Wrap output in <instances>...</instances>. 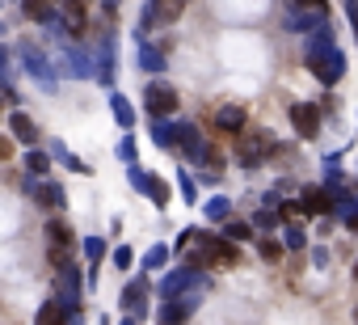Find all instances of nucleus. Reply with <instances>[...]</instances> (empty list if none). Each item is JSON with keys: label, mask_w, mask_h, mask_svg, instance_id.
<instances>
[{"label": "nucleus", "mask_w": 358, "mask_h": 325, "mask_svg": "<svg viewBox=\"0 0 358 325\" xmlns=\"http://www.w3.org/2000/svg\"><path fill=\"white\" fill-rule=\"evenodd\" d=\"M303 64L316 72V81H320V85H337V81L345 76V55L329 43V34H324V30L308 39V47H303Z\"/></svg>", "instance_id": "f257e3e1"}, {"label": "nucleus", "mask_w": 358, "mask_h": 325, "mask_svg": "<svg viewBox=\"0 0 358 325\" xmlns=\"http://www.w3.org/2000/svg\"><path fill=\"white\" fill-rule=\"evenodd\" d=\"M194 241H199V233H194V228H186V233H182V237H177V249H190V245H194Z\"/></svg>", "instance_id": "7c9ffc66"}, {"label": "nucleus", "mask_w": 358, "mask_h": 325, "mask_svg": "<svg viewBox=\"0 0 358 325\" xmlns=\"http://www.w3.org/2000/svg\"><path fill=\"white\" fill-rule=\"evenodd\" d=\"M26 191H30V199H34L38 207H47V212H59V207H64V191H59L55 182H38V178H30Z\"/></svg>", "instance_id": "1a4fd4ad"}, {"label": "nucleus", "mask_w": 358, "mask_h": 325, "mask_svg": "<svg viewBox=\"0 0 358 325\" xmlns=\"http://www.w3.org/2000/svg\"><path fill=\"white\" fill-rule=\"evenodd\" d=\"M47 165H51V160H47L43 152H34V148H30V156H26V170H30V174H47Z\"/></svg>", "instance_id": "5701e85b"}, {"label": "nucleus", "mask_w": 358, "mask_h": 325, "mask_svg": "<svg viewBox=\"0 0 358 325\" xmlns=\"http://www.w3.org/2000/svg\"><path fill=\"white\" fill-rule=\"evenodd\" d=\"M22 9H26V18H30V22L47 26V22H55V9H59V0H22Z\"/></svg>", "instance_id": "ddd939ff"}, {"label": "nucleus", "mask_w": 358, "mask_h": 325, "mask_svg": "<svg viewBox=\"0 0 358 325\" xmlns=\"http://www.w3.org/2000/svg\"><path fill=\"white\" fill-rule=\"evenodd\" d=\"M152 199H156V203L164 207V203H169V186H164V182H156V191H152Z\"/></svg>", "instance_id": "2f4dec72"}, {"label": "nucleus", "mask_w": 358, "mask_h": 325, "mask_svg": "<svg viewBox=\"0 0 358 325\" xmlns=\"http://www.w3.org/2000/svg\"><path fill=\"white\" fill-rule=\"evenodd\" d=\"M114 5H118V0H106V9H114Z\"/></svg>", "instance_id": "f704fd0d"}, {"label": "nucleus", "mask_w": 358, "mask_h": 325, "mask_svg": "<svg viewBox=\"0 0 358 325\" xmlns=\"http://www.w3.org/2000/svg\"><path fill=\"white\" fill-rule=\"evenodd\" d=\"M303 245H308V233H303L299 224H291V228H287V249H303Z\"/></svg>", "instance_id": "b1692460"}, {"label": "nucleus", "mask_w": 358, "mask_h": 325, "mask_svg": "<svg viewBox=\"0 0 358 325\" xmlns=\"http://www.w3.org/2000/svg\"><path fill=\"white\" fill-rule=\"evenodd\" d=\"M118 156H122V160H131V156H135V135H127V139L118 144Z\"/></svg>", "instance_id": "cd10ccee"}, {"label": "nucleus", "mask_w": 358, "mask_h": 325, "mask_svg": "<svg viewBox=\"0 0 358 325\" xmlns=\"http://www.w3.org/2000/svg\"><path fill=\"white\" fill-rule=\"evenodd\" d=\"M59 13H64V22H68L72 34L85 30V0H59Z\"/></svg>", "instance_id": "2eb2a0df"}, {"label": "nucleus", "mask_w": 358, "mask_h": 325, "mask_svg": "<svg viewBox=\"0 0 358 325\" xmlns=\"http://www.w3.org/2000/svg\"><path fill=\"white\" fill-rule=\"evenodd\" d=\"M101 254H106V241H101V237H85V258H89V262H97Z\"/></svg>", "instance_id": "393cba45"}, {"label": "nucleus", "mask_w": 358, "mask_h": 325, "mask_svg": "<svg viewBox=\"0 0 358 325\" xmlns=\"http://www.w3.org/2000/svg\"><path fill=\"white\" fill-rule=\"evenodd\" d=\"M228 212H232V203H228V199H211V203H207V216H211V220H220V224L228 220Z\"/></svg>", "instance_id": "412c9836"}, {"label": "nucleus", "mask_w": 358, "mask_h": 325, "mask_svg": "<svg viewBox=\"0 0 358 325\" xmlns=\"http://www.w3.org/2000/svg\"><path fill=\"white\" fill-rule=\"evenodd\" d=\"M127 178H131V186H135V191H143V195H152V191H156V174H148V170H139V165H131V174H127Z\"/></svg>", "instance_id": "f3484780"}, {"label": "nucleus", "mask_w": 358, "mask_h": 325, "mask_svg": "<svg viewBox=\"0 0 358 325\" xmlns=\"http://www.w3.org/2000/svg\"><path fill=\"white\" fill-rule=\"evenodd\" d=\"M182 195H186V203H194V199H199V191H194V178H186V174H182Z\"/></svg>", "instance_id": "c85d7f7f"}, {"label": "nucleus", "mask_w": 358, "mask_h": 325, "mask_svg": "<svg viewBox=\"0 0 358 325\" xmlns=\"http://www.w3.org/2000/svg\"><path fill=\"white\" fill-rule=\"evenodd\" d=\"M9 135H13V139H22V144H30V148L38 144V127H34V118H30V114H22V110H13V114H9Z\"/></svg>", "instance_id": "9d476101"}, {"label": "nucleus", "mask_w": 358, "mask_h": 325, "mask_svg": "<svg viewBox=\"0 0 358 325\" xmlns=\"http://www.w3.org/2000/svg\"><path fill=\"white\" fill-rule=\"evenodd\" d=\"M13 144H17L13 135H9V139H0V156H5V160H13Z\"/></svg>", "instance_id": "473e14b6"}, {"label": "nucleus", "mask_w": 358, "mask_h": 325, "mask_svg": "<svg viewBox=\"0 0 358 325\" xmlns=\"http://www.w3.org/2000/svg\"><path fill=\"white\" fill-rule=\"evenodd\" d=\"M177 106H182V97H177V89L173 85H164V81H152L148 89H143V110L152 114V118H173L177 114Z\"/></svg>", "instance_id": "20e7f679"}, {"label": "nucleus", "mask_w": 358, "mask_h": 325, "mask_svg": "<svg viewBox=\"0 0 358 325\" xmlns=\"http://www.w3.org/2000/svg\"><path fill=\"white\" fill-rule=\"evenodd\" d=\"M190 283H194V270H173V275H164V283H160V296H164V300H173V296H182Z\"/></svg>", "instance_id": "4468645a"}, {"label": "nucleus", "mask_w": 358, "mask_h": 325, "mask_svg": "<svg viewBox=\"0 0 358 325\" xmlns=\"http://www.w3.org/2000/svg\"><path fill=\"white\" fill-rule=\"evenodd\" d=\"M253 228H257V224H236V220H232V224L224 228V237H228V241H249Z\"/></svg>", "instance_id": "6ab92c4d"}, {"label": "nucleus", "mask_w": 358, "mask_h": 325, "mask_svg": "<svg viewBox=\"0 0 358 325\" xmlns=\"http://www.w3.org/2000/svg\"><path fill=\"white\" fill-rule=\"evenodd\" d=\"M190 312H194V296L190 300H164V308H160V325H182V321H190Z\"/></svg>", "instance_id": "9b49d317"}, {"label": "nucleus", "mask_w": 358, "mask_h": 325, "mask_svg": "<svg viewBox=\"0 0 358 325\" xmlns=\"http://www.w3.org/2000/svg\"><path fill=\"white\" fill-rule=\"evenodd\" d=\"M266 156H274V135H270V131H249V135L236 144V160H241L245 170L262 165Z\"/></svg>", "instance_id": "39448f33"}, {"label": "nucleus", "mask_w": 358, "mask_h": 325, "mask_svg": "<svg viewBox=\"0 0 358 325\" xmlns=\"http://www.w3.org/2000/svg\"><path fill=\"white\" fill-rule=\"evenodd\" d=\"M122 325H139V317H131V321H122Z\"/></svg>", "instance_id": "72a5a7b5"}, {"label": "nucleus", "mask_w": 358, "mask_h": 325, "mask_svg": "<svg viewBox=\"0 0 358 325\" xmlns=\"http://www.w3.org/2000/svg\"><path fill=\"white\" fill-rule=\"evenodd\" d=\"M190 262H194V266H236V262H241V249H236L228 237L203 233V237H199V249H194Z\"/></svg>", "instance_id": "7ed1b4c3"}, {"label": "nucleus", "mask_w": 358, "mask_h": 325, "mask_svg": "<svg viewBox=\"0 0 358 325\" xmlns=\"http://www.w3.org/2000/svg\"><path fill=\"white\" fill-rule=\"evenodd\" d=\"M139 60H143V68H152V72H160V68H164V60H160L156 51H143Z\"/></svg>", "instance_id": "a878e982"}, {"label": "nucleus", "mask_w": 358, "mask_h": 325, "mask_svg": "<svg viewBox=\"0 0 358 325\" xmlns=\"http://www.w3.org/2000/svg\"><path fill=\"white\" fill-rule=\"evenodd\" d=\"M257 254H262V258H266V262H278V258H282V245H278V241H270V237H266V241H257Z\"/></svg>", "instance_id": "4be33fe9"}, {"label": "nucleus", "mask_w": 358, "mask_h": 325, "mask_svg": "<svg viewBox=\"0 0 358 325\" xmlns=\"http://www.w3.org/2000/svg\"><path fill=\"white\" fill-rule=\"evenodd\" d=\"M295 9H303V13H312V18H324V13H329V0H295Z\"/></svg>", "instance_id": "aec40b11"}, {"label": "nucleus", "mask_w": 358, "mask_h": 325, "mask_svg": "<svg viewBox=\"0 0 358 325\" xmlns=\"http://www.w3.org/2000/svg\"><path fill=\"white\" fill-rule=\"evenodd\" d=\"M114 118H118L127 131L135 127V110H131V102H127V97H118V93H114Z\"/></svg>", "instance_id": "a211bd4d"}, {"label": "nucleus", "mask_w": 358, "mask_h": 325, "mask_svg": "<svg viewBox=\"0 0 358 325\" xmlns=\"http://www.w3.org/2000/svg\"><path fill=\"white\" fill-rule=\"evenodd\" d=\"M215 131H224V135H241L245 131V123H249V114H245V106H236V102H228V106H220L215 110Z\"/></svg>", "instance_id": "6e6552de"}, {"label": "nucleus", "mask_w": 358, "mask_h": 325, "mask_svg": "<svg viewBox=\"0 0 358 325\" xmlns=\"http://www.w3.org/2000/svg\"><path fill=\"white\" fill-rule=\"evenodd\" d=\"M143 300H148V279H135V283L122 287V308L131 317H143Z\"/></svg>", "instance_id": "f8f14e48"}, {"label": "nucleus", "mask_w": 358, "mask_h": 325, "mask_svg": "<svg viewBox=\"0 0 358 325\" xmlns=\"http://www.w3.org/2000/svg\"><path fill=\"white\" fill-rule=\"evenodd\" d=\"M114 266H118V270H127V266H131V249H127V245H122V249H114Z\"/></svg>", "instance_id": "c756f323"}, {"label": "nucleus", "mask_w": 358, "mask_h": 325, "mask_svg": "<svg viewBox=\"0 0 358 325\" xmlns=\"http://www.w3.org/2000/svg\"><path fill=\"white\" fill-rule=\"evenodd\" d=\"M43 237H47V262L59 266V270H68V266H72V249H76L72 224H68V220H47Z\"/></svg>", "instance_id": "f03ea898"}, {"label": "nucleus", "mask_w": 358, "mask_h": 325, "mask_svg": "<svg viewBox=\"0 0 358 325\" xmlns=\"http://www.w3.org/2000/svg\"><path fill=\"white\" fill-rule=\"evenodd\" d=\"M291 127H295V135L312 139V135L320 131V106H312V102H295V106H291Z\"/></svg>", "instance_id": "0eeeda50"}, {"label": "nucleus", "mask_w": 358, "mask_h": 325, "mask_svg": "<svg viewBox=\"0 0 358 325\" xmlns=\"http://www.w3.org/2000/svg\"><path fill=\"white\" fill-rule=\"evenodd\" d=\"M299 212L303 216H329V212H337V199H333L329 186H308L299 195Z\"/></svg>", "instance_id": "423d86ee"}, {"label": "nucleus", "mask_w": 358, "mask_h": 325, "mask_svg": "<svg viewBox=\"0 0 358 325\" xmlns=\"http://www.w3.org/2000/svg\"><path fill=\"white\" fill-rule=\"evenodd\" d=\"M34 325H68V312H64V304H59V300H47V304L34 312Z\"/></svg>", "instance_id": "dca6fc26"}, {"label": "nucleus", "mask_w": 358, "mask_h": 325, "mask_svg": "<svg viewBox=\"0 0 358 325\" xmlns=\"http://www.w3.org/2000/svg\"><path fill=\"white\" fill-rule=\"evenodd\" d=\"M253 224H257V228H274V224H278V216H274V212H257V216H253Z\"/></svg>", "instance_id": "bb28decb"}]
</instances>
